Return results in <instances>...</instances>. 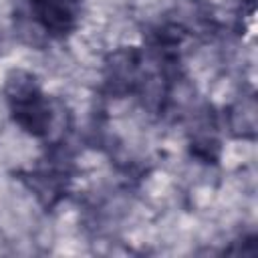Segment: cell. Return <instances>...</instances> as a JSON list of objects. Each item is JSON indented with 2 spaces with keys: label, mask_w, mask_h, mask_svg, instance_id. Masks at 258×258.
I'll list each match as a JSON object with an SVG mask.
<instances>
[{
  "label": "cell",
  "mask_w": 258,
  "mask_h": 258,
  "mask_svg": "<svg viewBox=\"0 0 258 258\" xmlns=\"http://www.w3.org/2000/svg\"><path fill=\"white\" fill-rule=\"evenodd\" d=\"M36 4V16L44 24V28L62 32L71 28L77 16V4L75 0H34Z\"/></svg>",
  "instance_id": "1"
}]
</instances>
